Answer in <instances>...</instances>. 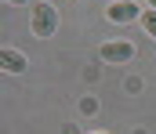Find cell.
<instances>
[{
  "instance_id": "6da1fadb",
  "label": "cell",
  "mask_w": 156,
  "mask_h": 134,
  "mask_svg": "<svg viewBox=\"0 0 156 134\" xmlns=\"http://www.w3.org/2000/svg\"><path fill=\"white\" fill-rule=\"evenodd\" d=\"M58 29V7L55 4H33V36L47 40Z\"/></svg>"
},
{
  "instance_id": "52a82bcc",
  "label": "cell",
  "mask_w": 156,
  "mask_h": 134,
  "mask_svg": "<svg viewBox=\"0 0 156 134\" xmlns=\"http://www.w3.org/2000/svg\"><path fill=\"white\" fill-rule=\"evenodd\" d=\"M145 7H153V11H156V0H145Z\"/></svg>"
},
{
  "instance_id": "7a4b0ae2",
  "label": "cell",
  "mask_w": 156,
  "mask_h": 134,
  "mask_svg": "<svg viewBox=\"0 0 156 134\" xmlns=\"http://www.w3.org/2000/svg\"><path fill=\"white\" fill-rule=\"evenodd\" d=\"M105 15H109V22H134V18H142V7L134 0H113L105 7Z\"/></svg>"
},
{
  "instance_id": "277c9868",
  "label": "cell",
  "mask_w": 156,
  "mask_h": 134,
  "mask_svg": "<svg viewBox=\"0 0 156 134\" xmlns=\"http://www.w3.org/2000/svg\"><path fill=\"white\" fill-rule=\"evenodd\" d=\"M0 62H4L7 73H22V69H26V54H18V51H11V47H4Z\"/></svg>"
},
{
  "instance_id": "3957f363",
  "label": "cell",
  "mask_w": 156,
  "mask_h": 134,
  "mask_svg": "<svg viewBox=\"0 0 156 134\" xmlns=\"http://www.w3.org/2000/svg\"><path fill=\"white\" fill-rule=\"evenodd\" d=\"M102 58L105 62H131L134 58V44L131 40H109V44H102Z\"/></svg>"
},
{
  "instance_id": "5b68a950",
  "label": "cell",
  "mask_w": 156,
  "mask_h": 134,
  "mask_svg": "<svg viewBox=\"0 0 156 134\" xmlns=\"http://www.w3.org/2000/svg\"><path fill=\"white\" fill-rule=\"evenodd\" d=\"M142 29L156 40V11H153V7H145V11H142Z\"/></svg>"
},
{
  "instance_id": "8992f818",
  "label": "cell",
  "mask_w": 156,
  "mask_h": 134,
  "mask_svg": "<svg viewBox=\"0 0 156 134\" xmlns=\"http://www.w3.org/2000/svg\"><path fill=\"white\" fill-rule=\"evenodd\" d=\"M4 4H29V0H4Z\"/></svg>"
},
{
  "instance_id": "ba28073f",
  "label": "cell",
  "mask_w": 156,
  "mask_h": 134,
  "mask_svg": "<svg viewBox=\"0 0 156 134\" xmlns=\"http://www.w3.org/2000/svg\"><path fill=\"white\" fill-rule=\"evenodd\" d=\"M94 134H105V131H94Z\"/></svg>"
}]
</instances>
